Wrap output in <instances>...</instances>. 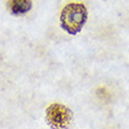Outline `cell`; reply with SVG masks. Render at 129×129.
Returning a JSON list of instances; mask_svg holds the SVG:
<instances>
[{"mask_svg": "<svg viewBox=\"0 0 129 129\" xmlns=\"http://www.w3.org/2000/svg\"><path fill=\"white\" fill-rule=\"evenodd\" d=\"M61 26L69 34L81 31L87 20V8L83 4H68L61 12Z\"/></svg>", "mask_w": 129, "mask_h": 129, "instance_id": "obj_1", "label": "cell"}, {"mask_svg": "<svg viewBox=\"0 0 129 129\" xmlns=\"http://www.w3.org/2000/svg\"><path fill=\"white\" fill-rule=\"evenodd\" d=\"M46 120L54 129H67L72 120V112L60 103H53L46 110Z\"/></svg>", "mask_w": 129, "mask_h": 129, "instance_id": "obj_2", "label": "cell"}, {"mask_svg": "<svg viewBox=\"0 0 129 129\" xmlns=\"http://www.w3.org/2000/svg\"><path fill=\"white\" fill-rule=\"evenodd\" d=\"M8 6L13 14H24L31 10L32 0H10Z\"/></svg>", "mask_w": 129, "mask_h": 129, "instance_id": "obj_3", "label": "cell"}]
</instances>
